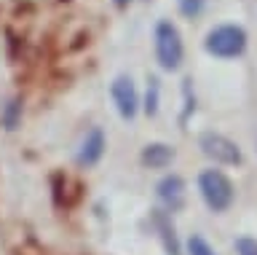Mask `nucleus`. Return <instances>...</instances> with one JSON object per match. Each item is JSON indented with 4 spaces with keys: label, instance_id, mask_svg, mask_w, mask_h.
Wrapping results in <instances>:
<instances>
[{
    "label": "nucleus",
    "instance_id": "12",
    "mask_svg": "<svg viewBox=\"0 0 257 255\" xmlns=\"http://www.w3.org/2000/svg\"><path fill=\"white\" fill-rule=\"evenodd\" d=\"M236 252L238 255H257V239H252V236H241V239H236Z\"/></svg>",
    "mask_w": 257,
    "mask_h": 255
},
{
    "label": "nucleus",
    "instance_id": "3",
    "mask_svg": "<svg viewBox=\"0 0 257 255\" xmlns=\"http://www.w3.org/2000/svg\"><path fill=\"white\" fill-rule=\"evenodd\" d=\"M206 51L212 57H220V59H230V57H238L244 54L246 49V33L236 25H220L214 27L212 33L206 35Z\"/></svg>",
    "mask_w": 257,
    "mask_h": 255
},
{
    "label": "nucleus",
    "instance_id": "7",
    "mask_svg": "<svg viewBox=\"0 0 257 255\" xmlns=\"http://www.w3.org/2000/svg\"><path fill=\"white\" fill-rule=\"evenodd\" d=\"M102 153H104V134H102V129H91L86 134V140L80 142L78 164L80 166H94L102 158Z\"/></svg>",
    "mask_w": 257,
    "mask_h": 255
},
{
    "label": "nucleus",
    "instance_id": "6",
    "mask_svg": "<svg viewBox=\"0 0 257 255\" xmlns=\"http://www.w3.org/2000/svg\"><path fill=\"white\" fill-rule=\"evenodd\" d=\"M156 194H158V202L164 204L166 210H172V212L180 210L185 204V180L180 175H166V178L158 183Z\"/></svg>",
    "mask_w": 257,
    "mask_h": 255
},
{
    "label": "nucleus",
    "instance_id": "5",
    "mask_svg": "<svg viewBox=\"0 0 257 255\" xmlns=\"http://www.w3.org/2000/svg\"><path fill=\"white\" fill-rule=\"evenodd\" d=\"M112 102H115L120 118H134L137 110H140V97H137L134 81L128 75H118L112 81Z\"/></svg>",
    "mask_w": 257,
    "mask_h": 255
},
{
    "label": "nucleus",
    "instance_id": "11",
    "mask_svg": "<svg viewBox=\"0 0 257 255\" xmlns=\"http://www.w3.org/2000/svg\"><path fill=\"white\" fill-rule=\"evenodd\" d=\"M204 3H206V0H180V11L188 19H196L198 14L204 11Z\"/></svg>",
    "mask_w": 257,
    "mask_h": 255
},
{
    "label": "nucleus",
    "instance_id": "9",
    "mask_svg": "<svg viewBox=\"0 0 257 255\" xmlns=\"http://www.w3.org/2000/svg\"><path fill=\"white\" fill-rule=\"evenodd\" d=\"M188 252H190V255H217L212 247H209L206 239L198 236V234H193V236L188 239Z\"/></svg>",
    "mask_w": 257,
    "mask_h": 255
},
{
    "label": "nucleus",
    "instance_id": "1",
    "mask_svg": "<svg viewBox=\"0 0 257 255\" xmlns=\"http://www.w3.org/2000/svg\"><path fill=\"white\" fill-rule=\"evenodd\" d=\"M185 57V46L172 22H158L156 25V59L164 70H177L182 65Z\"/></svg>",
    "mask_w": 257,
    "mask_h": 255
},
{
    "label": "nucleus",
    "instance_id": "8",
    "mask_svg": "<svg viewBox=\"0 0 257 255\" xmlns=\"http://www.w3.org/2000/svg\"><path fill=\"white\" fill-rule=\"evenodd\" d=\"M174 158V150L164 145V142H153V145H148L142 150V164L153 166V169H164V166Z\"/></svg>",
    "mask_w": 257,
    "mask_h": 255
},
{
    "label": "nucleus",
    "instance_id": "4",
    "mask_svg": "<svg viewBox=\"0 0 257 255\" xmlns=\"http://www.w3.org/2000/svg\"><path fill=\"white\" fill-rule=\"evenodd\" d=\"M198 148L206 158H212L214 164H241V150L233 140L217 132H204L198 137Z\"/></svg>",
    "mask_w": 257,
    "mask_h": 255
},
{
    "label": "nucleus",
    "instance_id": "10",
    "mask_svg": "<svg viewBox=\"0 0 257 255\" xmlns=\"http://www.w3.org/2000/svg\"><path fill=\"white\" fill-rule=\"evenodd\" d=\"M158 110V81L150 78V86H148V100H145V113L148 116H156Z\"/></svg>",
    "mask_w": 257,
    "mask_h": 255
},
{
    "label": "nucleus",
    "instance_id": "13",
    "mask_svg": "<svg viewBox=\"0 0 257 255\" xmlns=\"http://www.w3.org/2000/svg\"><path fill=\"white\" fill-rule=\"evenodd\" d=\"M115 6H118V9H126V6H128V0H115Z\"/></svg>",
    "mask_w": 257,
    "mask_h": 255
},
{
    "label": "nucleus",
    "instance_id": "2",
    "mask_svg": "<svg viewBox=\"0 0 257 255\" xmlns=\"http://www.w3.org/2000/svg\"><path fill=\"white\" fill-rule=\"evenodd\" d=\"M198 191H201V199L206 202V207L212 212H225L233 204V183L217 169L201 172Z\"/></svg>",
    "mask_w": 257,
    "mask_h": 255
}]
</instances>
